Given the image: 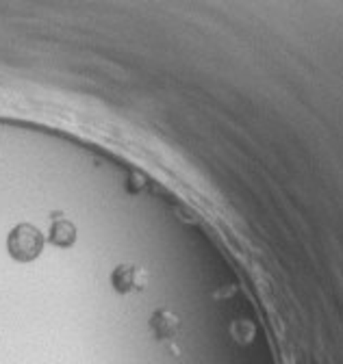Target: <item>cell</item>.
<instances>
[{"instance_id": "cell-1", "label": "cell", "mask_w": 343, "mask_h": 364, "mask_svg": "<svg viewBox=\"0 0 343 364\" xmlns=\"http://www.w3.org/2000/svg\"><path fill=\"white\" fill-rule=\"evenodd\" d=\"M9 254L20 260V262H31L41 254V247H43V237L37 227L29 225V223H22L15 225L11 234H9Z\"/></svg>"}, {"instance_id": "cell-2", "label": "cell", "mask_w": 343, "mask_h": 364, "mask_svg": "<svg viewBox=\"0 0 343 364\" xmlns=\"http://www.w3.org/2000/svg\"><path fill=\"white\" fill-rule=\"evenodd\" d=\"M142 278H144L142 269H137L133 265H120L113 271V284H116L120 293H130L135 288H142Z\"/></svg>"}, {"instance_id": "cell-3", "label": "cell", "mask_w": 343, "mask_h": 364, "mask_svg": "<svg viewBox=\"0 0 343 364\" xmlns=\"http://www.w3.org/2000/svg\"><path fill=\"white\" fill-rule=\"evenodd\" d=\"M51 241L55 245H61V247H70L74 241H76V230H74V225L70 221H57L53 223V230H51Z\"/></svg>"}, {"instance_id": "cell-4", "label": "cell", "mask_w": 343, "mask_h": 364, "mask_svg": "<svg viewBox=\"0 0 343 364\" xmlns=\"http://www.w3.org/2000/svg\"><path fill=\"white\" fill-rule=\"evenodd\" d=\"M152 328H154V332L161 336V338H170V336H174V332L178 328V321H176L174 314H170V312L163 310V312H156L152 316Z\"/></svg>"}]
</instances>
